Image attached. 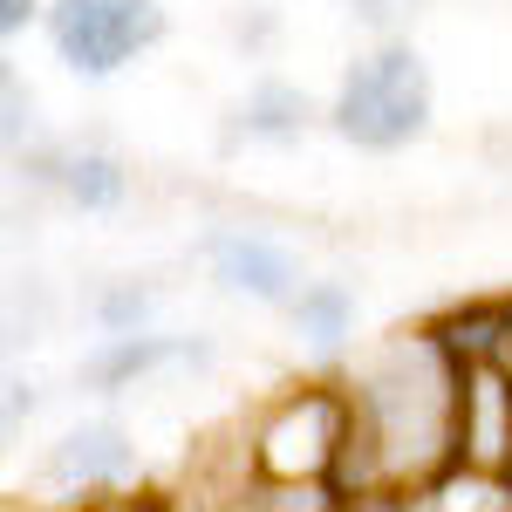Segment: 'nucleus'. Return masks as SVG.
Returning a JSON list of instances; mask_svg holds the SVG:
<instances>
[{
	"instance_id": "9",
	"label": "nucleus",
	"mask_w": 512,
	"mask_h": 512,
	"mask_svg": "<svg viewBox=\"0 0 512 512\" xmlns=\"http://www.w3.org/2000/svg\"><path fill=\"white\" fill-rule=\"evenodd\" d=\"M287 315H294V328H301L315 349H335V342L349 335V321H355V294L342 287V280H308L301 301H294Z\"/></svg>"
},
{
	"instance_id": "7",
	"label": "nucleus",
	"mask_w": 512,
	"mask_h": 512,
	"mask_svg": "<svg viewBox=\"0 0 512 512\" xmlns=\"http://www.w3.org/2000/svg\"><path fill=\"white\" fill-rule=\"evenodd\" d=\"M308 117H315L308 89L301 82H280V76H260L246 89V103H239V130L246 137H267V144H294L308 130Z\"/></svg>"
},
{
	"instance_id": "4",
	"label": "nucleus",
	"mask_w": 512,
	"mask_h": 512,
	"mask_svg": "<svg viewBox=\"0 0 512 512\" xmlns=\"http://www.w3.org/2000/svg\"><path fill=\"white\" fill-rule=\"evenodd\" d=\"M205 267L226 280L233 294H253V301H274V308H294L301 301V267H294V253L274 246V239L260 233H239V226H219V233H205Z\"/></svg>"
},
{
	"instance_id": "11",
	"label": "nucleus",
	"mask_w": 512,
	"mask_h": 512,
	"mask_svg": "<svg viewBox=\"0 0 512 512\" xmlns=\"http://www.w3.org/2000/svg\"><path fill=\"white\" fill-rule=\"evenodd\" d=\"M355 21H369V28H383V35H396L410 14H417V0H342Z\"/></svg>"
},
{
	"instance_id": "8",
	"label": "nucleus",
	"mask_w": 512,
	"mask_h": 512,
	"mask_svg": "<svg viewBox=\"0 0 512 512\" xmlns=\"http://www.w3.org/2000/svg\"><path fill=\"white\" fill-rule=\"evenodd\" d=\"M48 178L62 185V198H69L76 212H117L123 192H130V171H123V158H110V151H69V158H55Z\"/></svg>"
},
{
	"instance_id": "5",
	"label": "nucleus",
	"mask_w": 512,
	"mask_h": 512,
	"mask_svg": "<svg viewBox=\"0 0 512 512\" xmlns=\"http://www.w3.org/2000/svg\"><path fill=\"white\" fill-rule=\"evenodd\" d=\"M130 478H137V444L117 424H82L62 444H48V458H41V485L62 492V499L110 492V485H130Z\"/></svg>"
},
{
	"instance_id": "12",
	"label": "nucleus",
	"mask_w": 512,
	"mask_h": 512,
	"mask_svg": "<svg viewBox=\"0 0 512 512\" xmlns=\"http://www.w3.org/2000/svg\"><path fill=\"white\" fill-rule=\"evenodd\" d=\"M35 14H41L35 0H0V35H21V28H28Z\"/></svg>"
},
{
	"instance_id": "2",
	"label": "nucleus",
	"mask_w": 512,
	"mask_h": 512,
	"mask_svg": "<svg viewBox=\"0 0 512 512\" xmlns=\"http://www.w3.org/2000/svg\"><path fill=\"white\" fill-rule=\"evenodd\" d=\"M431 69L410 41H383L369 55H355L335 103H328V123L335 137L355 144V151H403L431 130Z\"/></svg>"
},
{
	"instance_id": "3",
	"label": "nucleus",
	"mask_w": 512,
	"mask_h": 512,
	"mask_svg": "<svg viewBox=\"0 0 512 512\" xmlns=\"http://www.w3.org/2000/svg\"><path fill=\"white\" fill-rule=\"evenodd\" d=\"M48 41L82 82H103L164 41V7L158 0H55Z\"/></svg>"
},
{
	"instance_id": "6",
	"label": "nucleus",
	"mask_w": 512,
	"mask_h": 512,
	"mask_svg": "<svg viewBox=\"0 0 512 512\" xmlns=\"http://www.w3.org/2000/svg\"><path fill=\"white\" fill-rule=\"evenodd\" d=\"M171 362H212V342H192V335H103V349L82 355V383L89 390H130L137 376L171 369Z\"/></svg>"
},
{
	"instance_id": "13",
	"label": "nucleus",
	"mask_w": 512,
	"mask_h": 512,
	"mask_svg": "<svg viewBox=\"0 0 512 512\" xmlns=\"http://www.w3.org/2000/svg\"><path fill=\"white\" fill-rule=\"evenodd\" d=\"M492 512H512V506H492Z\"/></svg>"
},
{
	"instance_id": "1",
	"label": "nucleus",
	"mask_w": 512,
	"mask_h": 512,
	"mask_svg": "<svg viewBox=\"0 0 512 512\" xmlns=\"http://www.w3.org/2000/svg\"><path fill=\"white\" fill-rule=\"evenodd\" d=\"M465 383L472 369H458V355L437 342V328L383 342L342 396L335 478L355 499H376L390 485H417L437 465H451L458 431H465Z\"/></svg>"
},
{
	"instance_id": "10",
	"label": "nucleus",
	"mask_w": 512,
	"mask_h": 512,
	"mask_svg": "<svg viewBox=\"0 0 512 512\" xmlns=\"http://www.w3.org/2000/svg\"><path fill=\"white\" fill-rule=\"evenodd\" d=\"M144 315H151V287H137V280H123V287H110V294L96 301L103 335H144V328H137Z\"/></svg>"
}]
</instances>
